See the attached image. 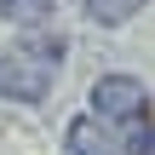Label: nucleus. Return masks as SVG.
Returning <instances> with one entry per match:
<instances>
[{"label":"nucleus","instance_id":"f257e3e1","mask_svg":"<svg viewBox=\"0 0 155 155\" xmlns=\"http://www.w3.org/2000/svg\"><path fill=\"white\" fill-rule=\"evenodd\" d=\"M63 35H35V40H17L0 52V98L12 104H40L58 81V63H63Z\"/></svg>","mask_w":155,"mask_h":155},{"label":"nucleus","instance_id":"f03ea898","mask_svg":"<svg viewBox=\"0 0 155 155\" xmlns=\"http://www.w3.org/2000/svg\"><path fill=\"white\" fill-rule=\"evenodd\" d=\"M92 115H98L104 127H127V121L150 115L144 81H132V75H98V81H92Z\"/></svg>","mask_w":155,"mask_h":155},{"label":"nucleus","instance_id":"39448f33","mask_svg":"<svg viewBox=\"0 0 155 155\" xmlns=\"http://www.w3.org/2000/svg\"><path fill=\"white\" fill-rule=\"evenodd\" d=\"M52 6H58V0H0V17L17 23V29H35V23L52 17Z\"/></svg>","mask_w":155,"mask_h":155},{"label":"nucleus","instance_id":"20e7f679","mask_svg":"<svg viewBox=\"0 0 155 155\" xmlns=\"http://www.w3.org/2000/svg\"><path fill=\"white\" fill-rule=\"evenodd\" d=\"M138 12H144V0H86V17L104 23V29H121V23H132Z\"/></svg>","mask_w":155,"mask_h":155},{"label":"nucleus","instance_id":"423d86ee","mask_svg":"<svg viewBox=\"0 0 155 155\" xmlns=\"http://www.w3.org/2000/svg\"><path fill=\"white\" fill-rule=\"evenodd\" d=\"M115 132H121V155H150V115H138V121H127Z\"/></svg>","mask_w":155,"mask_h":155},{"label":"nucleus","instance_id":"7ed1b4c3","mask_svg":"<svg viewBox=\"0 0 155 155\" xmlns=\"http://www.w3.org/2000/svg\"><path fill=\"white\" fill-rule=\"evenodd\" d=\"M69 155H121V132L104 127L98 115H75L69 121Z\"/></svg>","mask_w":155,"mask_h":155}]
</instances>
